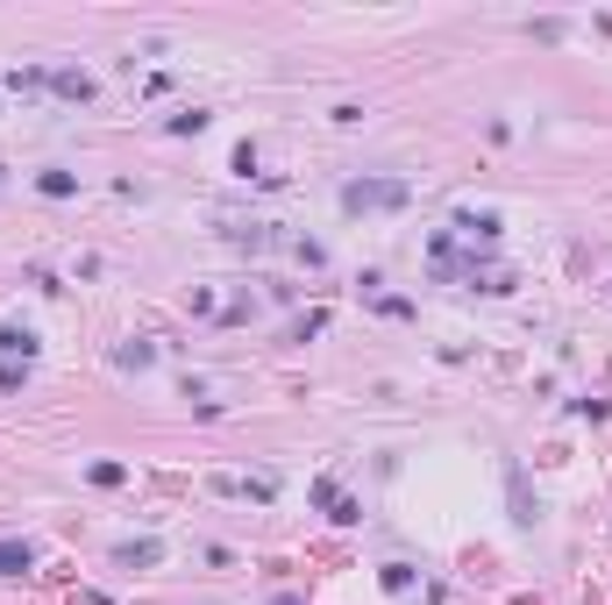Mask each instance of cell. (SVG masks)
I'll use <instances>...</instances> for the list:
<instances>
[{
  "instance_id": "2",
  "label": "cell",
  "mask_w": 612,
  "mask_h": 605,
  "mask_svg": "<svg viewBox=\"0 0 612 605\" xmlns=\"http://www.w3.org/2000/svg\"><path fill=\"white\" fill-rule=\"evenodd\" d=\"M29 542H0V577H8V570H29Z\"/></svg>"
},
{
  "instance_id": "1",
  "label": "cell",
  "mask_w": 612,
  "mask_h": 605,
  "mask_svg": "<svg viewBox=\"0 0 612 605\" xmlns=\"http://www.w3.org/2000/svg\"><path fill=\"white\" fill-rule=\"evenodd\" d=\"M399 199H406V185H399V179H371V185H349L343 207H349V214H363V207H399Z\"/></svg>"
}]
</instances>
